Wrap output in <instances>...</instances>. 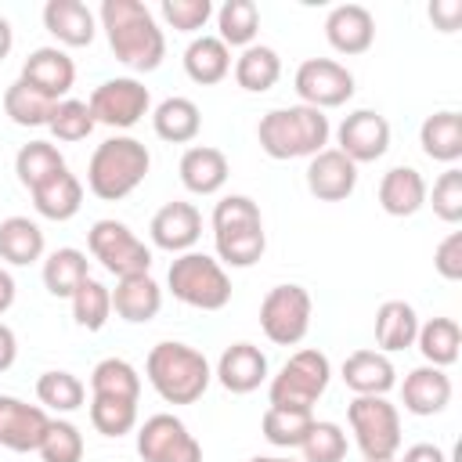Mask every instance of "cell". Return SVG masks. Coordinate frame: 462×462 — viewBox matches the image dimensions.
Segmentation results:
<instances>
[{"label": "cell", "instance_id": "cell-10", "mask_svg": "<svg viewBox=\"0 0 462 462\" xmlns=\"http://www.w3.org/2000/svg\"><path fill=\"white\" fill-rule=\"evenodd\" d=\"M310 314H314V300L296 282L274 285L260 300V328H263V336L274 346H296V343H303L307 332H310Z\"/></svg>", "mask_w": 462, "mask_h": 462}, {"label": "cell", "instance_id": "cell-2", "mask_svg": "<svg viewBox=\"0 0 462 462\" xmlns=\"http://www.w3.org/2000/svg\"><path fill=\"white\" fill-rule=\"evenodd\" d=\"M328 116L310 105H285L271 108L256 123V141L267 159L289 162V159H310L328 144Z\"/></svg>", "mask_w": 462, "mask_h": 462}, {"label": "cell", "instance_id": "cell-42", "mask_svg": "<svg viewBox=\"0 0 462 462\" xmlns=\"http://www.w3.org/2000/svg\"><path fill=\"white\" fill-rule=\"evenodd\" d=\"M314 426V411H289V408H271L263 411L260 419V430H263V440L274 444V448H300L303 437L310 433Z\"/></svg>", "mask_w": 462, "mask_h": 462}, {"label": "cell", "instance_id": "cell-34", "mask_svg": "<svg viewBox=\"0 0 462 462\" xmlns=\"http://www.w3.org/2000/svg\"><path fill=\"white\" fill-rule=\"evenodd\" d=\"M282 79V58L267 43H253L235 58V83L249 94H263Z\"/></svg>", "mask_w": 462, "mask_h": 462}, {"label": "cell", "instance_id": "cell-35", "mask_svg": "<svg viewBox=\"0 0 462 462\" xmlns=\"http://www.w3.org/2000/svg\"><path fill=\"white\" fill-rule=\"evenodd\" d=\"M61 170H69V166H65V155L58 152L54 141H29V144H22L18 155H14V173H18L22 188H29V191L43 188V184H47L51 177H58Z\"/></svg>", "mask_w": 462, "mask_h": 462}, {"label": "cell", "instance_id": "cell-9", "mask_svg": "<svg viewBox=\"0 0 462 462\" xmlns=\"http://www.w3.org/2000/svg\"><path fill=\"white\" fill-rule=\"evenodd\" d=\"M87 249L116 278L152 274V249L123 220H112V217L94 220L90 231H87Z\"/></svg>", "mask_w": 462, "mask_h": 462}, {"label": "cell", "instance_id": "cell-52", "mask_svg": "<svg viewBox=\"0 0 462 462\" xmlns=\"http://www.w3.org/2000/svg\"><path fill=\"white\" fill-rule=\"evenodd\" d=\"M14 361H18V336L11 325L0 321V372H7Z\"/></svg>", "mask_w": 462, "mask_h": 462}, {"label": "cell", "instance_id": "cell-14", "mask_svg": "<svg viewBox=\"0 0 462 462\" xmlns=\"http://www.w3.org/2000/svg\"><path fill=\"white\" fill-rule=\"evenodd\" d=\"M336 141H339V152H343L354 166L375 162V159H383V155L390 152V123H386V116L375 112V108H357V112H350V116L339 123Z\"/></svg>", "mask_w": 462, "mask_h": 462}, {"label": "cell", "instance_id": "cell-18", "mask_svg": "<svg viewBox=\"0 0 462 462\" xmlns=\"http://www.w3.org/2000/svg\"><path fill=\"white\" fill-rule=\"evenodd\" d=\"M357 188V166L339 148H321L307 162V191L318 202H343Z\"/></svg>", "mask_w": 462, "mask_h": 462}, {"label": "cell", "instance_id": "cell-53", "mask_svg": "<svg viewBox=\"0 0 462 462\" xmlns=\"http://www.w3.org/2000/svg\"><path fill=\"white\" fill-rule=\"evenodd\" d=\"M14 278H11V271L7 267H0V314H7L11 310V303H14Z\"/></svg>", "mask_w": 462, "mask_h": 462}, {"label": "cell", "instance_id": "cell-21", "mask_svg": "<svg viewBox=\"0 0 462 462\" xmlns=\"http://www.w3.org/2000/svg\"><path fill=\"white\" fill-rule=\"evenodd\" d=\"M401 401H404V411L426 419V415H440L448 404H451V375L444 368H433V365H419L404 375L401 383Z\"/></svg>", "mask_w": 462, "mask_h": 462}, {"label": "cell", "instance_id": "cell-39", "mask_svg": "<svg viewBox=\"0 0 462 462\" xmlns=\"http://www.w3.org/2000/svg\"><path fill=\"white\" fill-rule=\"evenodd\" d=\"M90 393L94 397H123L141 401V375L126 357H105L90 372Z\"/></svg>", "mask_w": 462, "mask_h": 462}, {"label": "cell", "instance_id": "cell-15", "mask_svg": "<svg viewBox=\"0 0 462 462\" xmlns=\"http://www.w3.org/2000/svg\"><path fill=\"white\" fill-rule=\"evenodd\" d=\"M51 426V415L40 408V404H29L22 397H11V393H0V448L7 451H36L43 433Z\"/></svg>", "mask_w": 462, "mask_h": 462}, {"label": "cell", "instance_id": "cell-25", "mask_svg": "<svg viewBox=\"0 0 462 462\" xmlns=\"http://www.w3.org/2000/svg\"><path fill=\"white\" fill-rule=\"evenodd\" d=\"M112 310L130 321V325H144L162 310V289L152 274H130V278H116L112 289Z\"/></svg>", "mask_w": 462, "mask_h": 462}, {"label": "cell", "instance_id": "cell-41", "mask_svg": "<svg viewBox=\"0 0 462 462\" xmlns=\"http://www.w3.org/2000/svg\"><path fill=\"white\" fill-rule=\"evenodd\" d=\"M69 303H72L76 325L87 328V332H101V328L108 325V318H112V289H108L105 282H97V278H87V282L72 292Z\"/></svg>", "mask_w": 462, "mask_h": 462}, {"label": "cell", "instance_id": "cell-38", "mask_svg": "<svg viewBox=\"0 0 462 462\" xmlns=\"http://www.w3.org/2000/svg\"><path fill=\"white\" fill-rule=\"evenodd\" d=\"M36 401L43 411H58V415H69L76 408H83L87 401V386L79 383V375L65 372V368H51L36 379Z\"/></svg>", "mask_w": 462, "mask_h": 462}, {"label": "cell", "instance_id": "cell-31", "mask_svg": "<svg viewBox=\"0 0 462 462\" xmlns=\"http://www.w3.org/2000/svg\"><path fill=\"white\" fill-rule=\"evenodd\" d=\"M29 195H32L36 213H40L43 220H58V224L72 220V217L79 213V206H83V184H79V177L69 173V170H61L58 177H51L43 188H36V191H29Z\"/></svg>", "mask_w": 462, "mask_h": 462}, {"label": "cell", "instance_id": "cell-30", "mask_svg": "<svg viewBox=\"0 0 462 462\" xmlns=\"http://www.w3.org/2000/svg\"><path fill=\"white\" fill-rule=\"evenodd\" d=\"M43 231L36 220L29 217H7L0 220V260L11 267H29L36 260H43Z\"/></svg>", "mask_w": 462, "mask_h": 462}, {"label": "cell", "instance_id": "cell-23", "mask_svg": "<svg viewBox=\"0 0 462 462\" xmlns=\"http://www.w3.org/2000/svg\"><path fill=\"white\" fill-rule=\"evenodd\" d=\"M43 29L61 47H90L97 36V18L83 0H47L43 4Z\"/></svg>", "mask_w": 462, "mask_h": 462}, {"label": "cell", "instance_id": "cell-16", "mask_svg": "<svg viewBox=\"0 0 462 462\" xmlns=\"http://www.w3.org/2000/svg\"><path fill=\"white\" fill-rule=\"evenodd\" d=\"M148 235H152V245L155 249H166V253H191L195 242L202 238V213L191 206V202H166L155 209L152 224H148Z\"/></svg>", "mask_w": 462, "mask_h": 462}, {"label": "cell", "instance_id": "cell-51", "mask_svg": "<svg viewBox=\"0 0 462 462\" xmlns=\"http://www.w3.org/2000/svg\"><path fill=\"white\" fill-rule=\"evenodd\" d=\"M393 462H448V455H444V448H437V444H411V448H404V455L393 458Z\"/></svg>", "mask_w": 462, "mask_h": 462}, {"label": "cell", "instance_id": "cell-19", "mask_svg": "<svg viewBox=\"0 0 462 462\" xmlns=\"http://www.w3.org/2000/svg\"><path fill=\"white\" fill-rule=\"evenodd\" d=\"M217 383L227 390V393H253L267 383L271 368H267V354L256 346V343H231L220 361H217Z\"/></svg>", "mask_w": 462, "mask_h": 462}, {"label": "cell", "instance_id": "cell-17", "mask_svg": "<svg viewBox=\"0 0 462 462\" xmlns=\"http://www.w3.org/2000/svg\"><path fill=\"white\" fill-rule=\"evenodd\" d=\"M18 79L29 83L32 90H40L51 101H65V94L76 83V61L61 47H36L22 61V76Z\"/></svg>", "mask_w": 462, "mask_h": 462}, {"label": "cell", "instance_id": "cell-8", "mask_svg": "<svg viewBox=\"0 0 462 462\" xmlns=\"http://www.w3.org/2000/svg\"><path fill=\"white\" fill-rule=\"evenodd\" d=\"M346 422L365 462H386L401 451V411L386 397H354L346 404Z\"/></svg>", "mask_w": 462, "mask_h": 462}, {"label": "cell", "instance_id": "cell-46", "mask_svg": "<svg viewBox=\"0 0 462 462\" xmlns=\"http://www.w3.org/2000/svg\"><path fill=\"white\" fill-rule=\"evenodd\" d=\"M36 455L43 462H83V433L69 419H51Z\"/></svg>", "mask_w": 462, "mask_h": 462}, {"label": "cell", "instance_id": "cell-55", "mask_svg": "<svg viewBox=\"0 0 462 462\" xmlns=\"http://www.w3.org/2000/svg\"><path fill=\"white\" fill-rule=\"evenodd\" d=\"M249 462H296V458H285V455H253Z\"/></svg>", "mask_w": 462, "mask_h": 462}, {"label": "cell", "instance_id": "cell-22", "mask_svg": "<svg viewBox=\"0 0 462 462\" xmlns=\"http://www.w3.org/2000/svg\"><path fill=\"white\" fill-rule=\"evenodd\" d=\"M346 390H354V397H386L397 386V372L393 361L383 350H354L343 368H339Z\"/></svg>", "mask_w": 462, "mask_h": 462}, {"label": "cell", "instance_id": "cell-44", "mask_svg": "<svg viewBox=\"0 0 462 462\" xmlns=\"http://www.w3.org/2000/svg\"><path fill=\"white\" fill-rule=\"evenodd\" d=\"M94 126H97V123H94L87 101H76V97L58 101L54 112H51V119H47V130L54 134V141H65V144L87 141V137L94 134Z\"/></svg>", "mask_w": 462, "mask_h": 462}, {"label": "cell", "instance_id": "cell-1", "mask_svg": "<svg viewBox=\"0 0 462 462\" xmlns=\"http://www.w3.org/2000/svg\"><path fill=\"white\" fill-rule=\"evenodd\" d=\"M97 25L105 29V40L134 72H155L166 58V36L155 22V14L141 0H101Z\"/></svg>", "mask_w": 462, "mask_h": 462}, {"label": "cell", "instance_id": "cell-4", "mask_svg": "<svg viewBox=\"0 0 462 462\" xmlns=\"http://www.w3.org/2000/svg\"><path fill=\"white\" fill-rule=\"evenodd\" d=\"M148 170H152L148 148L130 134H116L94 148L87 162V188L101 202H119L148 177Z\"/></svg>", "mask_w": 462, "mask_h": 462}, {"label": "cell", "instance_id": "cell-12", "mask_svg": "<svg viewBox=\"0 0 462 462\" xmlns=\"http://www.w3.org/2000/svg\"><path fill=\"white\" fill-rule=\"evenodd\" d=\"M137 455L144 462H202V444L177 415L159 411L137 426Z\"/></svg>", "mask_w": 462, "mask_h": 462}, {"label": "cell", "instance_id": "cell-32", "mask_svg": "<svg viewBox=\"0 0 462 462\" xmlns=\"http://www.w3.org/2000/svg\"><path fill=\"white\" fill-rule=\"evenodd\" d=\"M184 72L199 87H213L231 72V47H224L217 36H195L184 47Z\"/></svg>", "mask_w": 462, "mask_h": 462}, {"label": "cell", "instance_id": "cell-3", "mask_svg": "<svg viewBox=\"0 0 462 462\" xmlns=\"http://www.w3.org/2000/svg\"><path fill=\"white\" fill-rule=\"evenodd\" d=\"M144 375L166 404H195L213 383V368L206 354L177 339H162L148 350Z\"/></svg>", "mask_w": 462, "mask_h": 462}, {"label": "cell", "instance_id": "cell-26", "mask_svg": "<svg viewBox=\"0 0 462 462\" xmlns=\"http://www.w3.org/2000/svg\"><path fill=\"white\" fill-rule=\"evenodd\" d=\"M426 180L415 166H393L379 180V206L390 217H415L426 206Z\"/></svg>", "mask_w": 462, "mask_h": 462}, {"label": "cell", "instance_id": "cell-54", "mask_svg": "<svg viewBox=\"0 0 462 462\" xmlns=\"http://www.w3.org/2000/svg\"><path fill=\"white\" fill-rule=\"evenodd\" d=\"M11 47H14V29H11V22L0 14V61L11 54Z\"/></svg>", "mask_w": 462, "mask_h": 462}, {"label": "cell", "instance_id": "cell-13", "mask_svg": "<svg viewBox=\"0 0 462 462\" xmlns=\"http://www.w3.org/2000/svg\"><path fill=\"white\" fill-rule=\"evenodd\" d=\"M292 87L300 94V105L325 112V108H339L354 97V72L332 58H307L296 69Z\"/></svg>", "mask_w": 462, "mask_h": 462}, {"label": "cell", "instance_id": "cell-37", "mask_svg": "<svg viewBox=\"0 0 462 462\" xmlns=\"http://www.w3.org/2000/svg\"><path fill=\"white\" fill-rule=\"evenodd\" d=\"M260 32V7L253 0H224L217 7V40L224 47H253Z\"/></svg>", "mask_w": 462, "mask_h": 462}, {"label": "cell", "instance_id": "cell-27", "mask_svg": "<svg viewBox=\"0 0 462 462\" xmlns=\"http://www.w3.org/2000/svg\"><path fill=\"white\" fill-rule=\"evenodd\" d=\"M419 144H422L426 159L455 166L462 159V112L440 108V112L426 116L419 126Z\"/></svg>", "mask_w": 462, "mask_h": 462}, {"label": "cell", "instance_id": "cell-7", "mask_svg": "<svg viewBox=\"0 0 462 462\" xmlns=\"http://www.w3.org/2000/svg\"><path fill=\"white\" fill-rule=\"evenodd\" d=\"M328 379H332V365L321 350L307 346V350H296L282 368L278 375H271L267 383V401L271 408H289V411H314L318 397L328 390Z\"/></svg>", "mask_w": 462, "mask_h": 462}, {"label": "cell", "instance_id": "cell-29", "mask_svg": "<svg viewBox=\"0 0 462 462\" xmlns=\"http://www.w3.org/2000/svg\"><path fill=\"white\" fill-rule=\"evenodd\" d=\"M415 336H419V314L408 300H386L375 310V343L383 354L415 346Z\"/></svg>", "mask_w": 462, "mask_h": 462}, {"label": "cell", "instance_id": "cell-56", "mask_svg": "<svg viewBox=\"0 0 462 462\" xmlns=\"http://www.w3.org/2000/svg\"><path fill=\"white\" fill-rule=\"evenodd\" d=\"M386 462H393V458H386Z\"/></svg>", "mask_w": 462, "mask_h": 462}, {"label": "cell", "instance_id": "cell-6", "mask_svg": "<svg viewBox=\"0 0 462 462\" xmlns=\"http://www.w3.org/2000/svg\"><path fill=\"white\" fill-rule=\"evenodd\" d=\"M166 285H170L173 300H180L184 307H195V310H224L231 303V278H227L224 263L199 249L180 253L170 263Z\"/></svg>", "mask_w": 462, "mask_h": 462}, {"label": "cell", "instance_id": "cell-45", "mask_svg": "<svg viewBox=\"0 0 462 462\" xmlns=\"http://www.w3.org/2000/svg\"><path fill=\"white\" fill-rule=\"evenodd\" d=\"M300 451H303V462H343L346 458V433H343L339 422L314 419Z\"/></svg>", "mask_w": 462, "mask_h": 462}, {"label": "cell", "instance_id": "cell-20", "mask_svg": "<svg viewBox=\"0 0 462 462\" xmlns=\"http://www.w3.org/2000/svg\"><path fill=\"white\" fill-rule=\"evenodd\" d=\"M325 40L336 54H365L375 40V18L361 4H339L325 14Z\"/></svg>", "mask_w": 462, "mask_h": 462}, {"label": "cell", "instance_id": "cell-28", "mask_svg": "<svg viewBox=\"0 0 462 462\" xmlns=\"http://www.w3.org/2000/svg\"><path fill=\"white\" fill-rule=\"evenodd\" d=\"M152 130L166 144H188L202 130V112L191 97H166L152 108Z\"/></svg>", "mask_w": 462, "mask_h": 462}, {"label": "cell", "instance_id": "cell-49", "mask_svg": "<svg viewBox=\"0 0 462 462\" xmlns=\"http://www.w3.org/2000/svg\"><path fill=\"white\" fill-rule=\"evenodd\" d=\"M433 267L444 282H462V231H451L433 249Z\"/></svg>", "mask_w": 462, "mask_h": 462}, {"label": "cell", "instance_id": "cell-47", "mask_svg": "<svg viewBox=\"0 0 462 462\" xmlns=\"http://www.w3.org/2000/svg\"><path fill=\"white\" fill-rule=\"evenodd\" d=\"M433 213L444 220V224H458L462 220V170L458 166H448L437 180H433V191H426Z\"/></svg>", "mask_w": 462, "mask_h": 462}, {"label": "cell", "instance_id": "cell-11", "mask_svg": "<svg viewBox=\"0 0 462 462\" xmlns=\"http://www.w3.org/2000/svg\"><path fill=\"white\" fill-rule=\"evenodd\" d=\"M87 108H90L94 123L112 126V130H130L152 112V94H148V87L141 79L116 76V79H105V83H97L90 90Z\"/></svg>", "mask_w": 462, "mask_h": 462}, {"label": "cell", "instance_id": "cell-43", "mask_svg": "<svg viewBox=\"0 0 462 462\" xmlns=\"http://www.w3.org/2000/svg\"><path fill=\"white\" fill-rule=\"evenodd\" d=\"M90 426L101 437H126L137 426V401L123 397H94L90 393Z\"/></svg>", "mask_w": 462, "mask_h": 462}, {"label": "cell", "instance_id": "cell-36", "mask_svg": "<svg viewBox=\"0 0 462 462\" xmlns=\"http://www.w3.org/2000/svg\"><path fill=\"white\" fill-rule=\"evenodd\" d=\"M419 354L426 357V365L433 368H448L458 361V346H462V328L455 318H430L419 321V336H415Z\"/></svg>", "mask_w": 462, "mask_h": 462}, {"label": "cell", "instance_id": "cell-24", "mask_svg": "<svg viewBox=\"0 0 462 462\" xmlns=\"http://www.w3.org/2000/svg\"><path fill=\"white\" fill-rule=\"evenodd\" d=\"M180 184L191 191V195H217L227 177H231V166H227V155L213 144H191L184 155H180Z\"/></svg>", "mask_w": 462, "mask_h": 462}, {"label": "cell", "instance_id": "cell-5", "mask_svg": "<svg viewBox=\"0 0 462 462\" xmlns=\"http://www.w3.org/2000/svg\"><path fill=\"white\" fill-rule=\"evenodd\" d=\"M213 245L227 267H253L267 249L260 206L249 195H224L213 206Z\"/></svg>", "mask_w": 462, "mask_h": 462}, {"label": "cell", "instance_id": "cell-33", "mask_svg": "<svg viewBox=\"0 0 462 462\" xmlns=\"http://www.w3.org/2000/svg\"><path fill=\"white\" fill-rule=\"evenodd\" d=\"M90 278V260L83 249L61 245L43 260V285L58 300H72V292Z\"/></svg>", "mask_w": 462, "mask_h": 462}, {"label": "cell", "instance_id": "cell-50", "mask_svg": "<svg viewBox=\"0 0 462 462\" xmlns=\"http://www.w3.org/2000/svg\"><path fill=\"white\" fill-rule=\"evenodd\" d=\"M430 22L440 32H455L462 25V0H433L430 4Z\"/></svg>", "mask_w": 462, "mask_h": 462}, {"label": "cell", "instance_id": "cell-48", "mask_svg": "<svg viewBox=\"0 0 462 462\" xmlns=\"http://www.w3.org/2000/svg\"><path fill=\"white\" fill-rule=\"evenodd\" d=\"M159 11L166 18V25L177 29V32H199L213 18V4L209 0H162Z\"/></svg>", "mask_w": 462, "mask_h": 462}, {"label": "cell", "instance_id": "cell-40", "mask_svg": "<svg viewBox=\"0 0 462 462\" xmlns=\"http://www.w3.org/2000/svg\"><path fill=\"white\" fill-rule=\"evenodd\" d=\"M54 105H58V101L43 97L40 90H32V87L22 83V79H14V83L4 90V112H7V119H11L14 126H47Z\"/></svg>", "mask_w": 462, "mask_h": 462}]
</instances>
